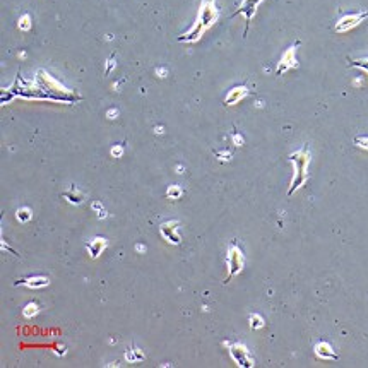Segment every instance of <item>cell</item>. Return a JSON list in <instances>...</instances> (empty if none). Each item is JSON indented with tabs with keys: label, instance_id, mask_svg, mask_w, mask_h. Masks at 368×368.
Instances as JSON below:
<instances>
[{
	"label": "cell",
	"instance_id": "obj_1",
	"mask_svg": "<svg viewBox=\"0 0 368 368\" xmlns=\"http://www.w3.org/2000/svg\"><path fill=\"white\" fill-rule=\"evenodd\" d=\"M218 9H216L214 0H202L201 9L197 12V19L194 23V26L187 31L185 34L178 36L180 43H196L202 38V34L212 26V24L218 21Z\"/></svg>",
	"mask_w": 368,
	"mask_h": 368
},
{
	"label": "cell",
	"instance_id": "obj_2",
	"mask_svg": "<svg viewBox=\"0 0 368 368\" xmlns=\"http://www.w3.org/2000/svg\"><path fill=\"white\" fill-rule=\"evenodd\" d=\"M290 160H291V163L295 165V176L290 185V190H288V196H291V194H295L298 189H301L306 180H308V175H306V167H308V161H310L308 147H301L300 151L293 153L290 156Z\"/></svg>",
	"mask_w": 368,
	"mask_h": 368
},
{
	"label": "cell",
	"instance_id": "obj_3",
	"mask_svg": "<svg viewBox=\"0 0 368 368\" xmlns=\"http://www.w3.org/2000/svg\"><path fill=\"white\" fill-rule=\"evenodd\" d=\"M226 266H228V276H226L225 283H230V279H233L234 276L243 270L245 266V257H243V252L240 250L236 243H233L232 247L228 248V259H226Z\"/></svg>",
	"mask_w": 368,
	"mask_h": 368
},
{
	"label": "cell",
	"instance_id": "obj_4",
	"mask_svg": "<svg viewBox=\"0 0 368 368\" xmlns=\"http://www.w3.org/2000/svg\"><path fill=\"white\" fill-rule=\"evenodd\" d=\"M225 346L228 348L230 356L236 362L238 367L241 368L254 367V358H252L250 351H248L245 344H241V342H225Z\"/></svg>",
	"mask_w": 368,
	"mask_h": 368
},
{
	"label": "cell",
	"instance_id": "obj_5",
	"mask_svg": "<svg viewBox=\"0 0 368 368\" xmlns=\"http://www.w3.org/2000/svg\"><path fill=\"white\" fill-rule=\"evenodd\" d=\"M262 0H243L240 5V9L236 10V12H233L232 19L236 16H245V31H243V38H247L248 34V28H250V23H252V17L255 16V12H257V7L261 5Z\"/></svg>",
	"mask_w": 368,
	"mask_h": 368
},
{
	"label": "cell",
	"instance_id": "obj_6",
	"mask_svg": "<svg viewBox=\"0 0 368 368\" xmlns=\"http://www.w3.org/2000/svg\"><path fill=\"white\" fill-rule=\"evenodd\" d=\"M178 225H180L178 221H167L160 226L161 236H163L168 243H171V245L182 243V238H180V234H178Z\"/></svg>",
	"mask_w": 368,
	"mask_h": 368
},
{
	"label": "cell",
	"instance_id": "obj_7",
	"mask_svg": "<svg viewBox=\"0 0 368 368\" xmlns=\"http://www.w3.org/2000/svg\"><path fill=\"white\" fill-rule=\"evenodd\" d=\"M365 17H368V12H360V14H349V16H344L337 21L335 24V31L337 33H344V31H349L351 28L358 26Z\"/></svg>",
	"mask_w": 368,
	"mask_h": 368
},
{
	"label": "cell",
	"instance_id": "obj_8",
	"mask_svg": "<svg viewBox=\"0 0 368 368\" xmlns=\"http://www.w3.org/2000/svg\"><path fill=\"white\" fill-rule=\"evenodd\" d=\"M298 43H295L291 48H288L286 52H284L283 59H281L279 66H277V75L284 74V72H288L290 68H297L298 67V62L297 59H295V50H297Z\"/></svg>",
	"mask_w": 368,
	"mask_h": 368
},
{
	"label": "cell",
	"instance_id": "obj_9",
	"mask_svg": "<svg viewBox=\"0 0 368 368\" xmlns=\"http://www.w3.org/2000/svg\"><path fill=\"white\" fill-rule=\"evenodd\" d=\"M106 245H108V241L104 240V238H95V240H91L89 243H86V248H88V252H89V257H93V259H96V257H100L101 255V252L106 248Z\"/></svg>",
	"mask_w": 368,
	"mask_h": 368
},
{
	"label": "cell",
	"instance_id": "obj_10",
	"mask_svg": "<svg viewBox=\"0 0 368 368\" xmlns=\"http://www.w3.org/2000/svg\"><path fill=\"white\" fill-rule=\"evenodd\" d=\"M17 284H24V286L31 288V290H38V288H45L50 284V279L48 277H38V276H33V277H24V279L21 281H16V286Z\"/></svg>",
	"mask_w": 368,
	"mask_h": 368
},
{
	"label": "cell",
	"instance_id": "obj_11",
	"mask_svg": "<svg viewBox=\"0 0 368 368\" xmlns=\"http://www.w3.org/2000/svg\"><path fill=\"white\" fill-rule=\"evenodd\" d=\"M247 95H248L247 88H243V86H238V88H234V89H232V91L228 93V96H226V100H225V104H236L238 101L243 98V96H247Z\"/></svg>",
	"mask_w": 368,
	"mask_h": 368
},
{
	"label": "cell",
	"instance_id": "obj_12",
	"mask_svg": "<svg viewBox=\"0 0 368 368\" xmlns=\"http://www.w3.org/2000/svg\"><path fill=\"white\" fill-rule=\"evenodd\" d=\"M315 351H317V356H320V358H326V360H329V358H337V356H335L334 353L331 351V346H329V344H326V342H320V344H317Z\"/></svg>",
	"mask_w": 368,
	"mask_h": 368
},
{
	"label": "cell",
	"instance_id": "obj_13",
	"mask_svg": "<svg viewBox=\"0 0 368 368\" xmlns=\"http://www.w3.org/2000/svg\"><path fill=\"white\" fill-rule=\"evenodd\" d=\"M64 197H66V199H67L68 202L75 204V205H81V204H82V199H84V196H82V194L79 192L77 189H70L68 192L64 194Z\"/></svg>",
	"mask_w": 368,
	"mask_h": 368
},
{
	"label": "cell",
	"instance_id": "obj_14",
	"mask_svg": "<svg viewBox=\"0 0 368 368\" xmlns=\"http://www.w3.org/2000/svg\"><path fill=\"white\" fill-rule=\"evenodd\" d=\"M182 196H183V190H182V187H178V185H171L167 192V197L171 201H178Z\"/></svg>",
	"mask_w": 368,
	"mask_h": 368
},
{
	"label": "cell",
	"instance_id": "obj_15",
	"mask_svg": "<svg viewBox=\"0 0 368 368\" xmlns=\"http://www.w3.org/2000/svg\"><path fill=\"white\" fill-rule=\"evenodd\" d=\"M16 216H17V219H19L21 223H28L31 219V209H28V207L17 209Z\"/></svg>",
	"mask_w": 368,
	"mask_h": 368
},
{
	"label": "cell",
	"instance_id": "obj_16",
	"mask_svg": "<svg viewBox=\"0 0 368 368\" xmlns=\"http://www.w3.org/2000/svg\"><path fill=\"white\" fill-rule=\"evenodd\" d=\"M36 313H38V305H36L34 301L28 303V305L24 306V317H34Z\"/></svg>",
	"mask_w": 368,
	"mask_h": 368
},
{
	"label": "cell",
	"instance_id": "obj_17",
	"mask_svg": "<svg viewBox=\"0 0 368 368\" xmlns=\"http://www.w3.org/2000/svg\"><path fill=\"white\" fill-rule=\"evenodd\" d=\"M349 66L351 67H358L362 70L368 72V59H360V60H349Z\"/></svg>",
	"mask_w": 368,
	"mask_h": 368
},
{
	"label": "cell",
	"instance_id": "obj_18",
	"mask_svg": "<svg viewBox=\"0 0 368 368\" xmlns=\"http://www.w3.org/2000/svg\"><path fill=\"white\" fill-rule=\"evenodd\" d=\"M135 351H137V348H134V355H132L131 349L125 353V358H127V362H140V360H144L142 353H135Z\"/></svg>",
	"mask_w": 368,
	"mask_h": 368
},
{
	"label": "cell",
	"instance_id": "obj_19",
	"mask_svg": "<svg viewBox=\"0 0 368 368\" xmlns=\"http://www.w3.org/2000/svg\"><path fill=\"white\" fill-rule=\"evenodd\" d=\"M264 326V320L261 315H250V327L252 329H261Z\"/></svg>",
	"mask_w": 368,
	"mask_h": 368
},
{
	"label": "cell",
	"instance_id": "obj_20",
	"mask_svg": "<svg viewBox=\"0 0 368 368\" xmlns=\"http://www.w3.org/2000/svg\"><path fill=\"white\" fill-rule=\"evenodd\" d=\"M30 26H31V21H30V16H23L19 19V30H23V31H28L30 30Z\"/></svg>",
	"mask_w": 368,
	"mask_h": 368
},
{
	"label": "cell",
	"instance_id": "obj_21",
	"mask_svg": "<svg viewBox=\"0 0 368 368\" xmlns=\"http://www.w3.org/2000/svg\"><path fill=\"white\" fill-rule=\"evenodd\" d=\"M91 207L98 211V218H104V216H106V211H104V209L101 207V204H100V202H93V205H91Z\"/></svg>",
	"mask_w": 368,
	"mask_h": 368
},
{
	"label": "cell",
	"instance_id": "obj_22",
	"mask_svg": "<svg viewBox=\"0 0 368 368\" xmlns=\"http://www.w3.org/2000/svg\"><path fill=\"white\" fill-rule=\"evenodd\" d=\"M356 144H358L360 147L368 149V137H358V139H356Z\"/></svg>",
	"mask_w": 368,
	"mask_h": 368
},
{
	"label": "cell",
	"instance_id": "obj_23",
	"mask_svg": "<svg viewBox=\"0 0 368 368\" xmlns=\"http://www.w3.org/2000/svg\"><path fill=\"white\" fill-rule=\"evenodd\" d=\"M122 153H124V147H120V146H115L113 149H111V156H115V158L122 156Z\"/></svg>",
	"mask_w": 368,
	"mask_h": 368
},
{
	"label": "cell",
	"instance_id": "obj_24",
	"mask_svg": "<svg viewBox=\"0 0 368 368\" xmlns=\"http://www.w3.org/2000/svg\"><path fill=\"white\" fill-rule=\"evenodd\" d=\"M113 68H115V60H113V59H111V60H110V62H108V68H106V74H110V72H111V70H113Z\"/></svg>",
	"mask_w": 368,
	"mask_h": 368
},
{
	"label": "cell",
	"instance_id": "obj_25",
	"mask_svg": "<svg viewBox=\"0 0 368 368\" xmlns=\"http://www.w3.org/2000/svg\"><path fill=\"white\" fill-rule=\"evenodd\" d=\"M234 142H236L238 146H241V144H243V139H241V137H238V135H234Z\"/></svg>",
	"mask_w": 368,
	"mask_h": 368
},
{
	"label": "cell",
	"instance_id": "obj_26",
	"mask_svg": "<svg viewBox=\"0 0 368 368\" xmlns=\"http://www.w3.org/2000/svg\"><path fill=\"white\" fill-rule=\"evenodd\" d=\"M158 75H167V70H165V68H158Z\"/></svg>",
	"mask_w": 368,
	"mask_h": 368
},
{
	"label": "cell",
	"instance_id": "obj_27",
	"mask_svg": "<svg viewBox=\"0 0 368 368\" xmlns=\"http://www.w3.org/2000/svg\"><path fill=\"white\" fill-rule=\"evenodd\" d=\"M108 117H111V118H113V117H117V110H110V113H108Z\"/></svg>",
	"mask_w": 368,
	"mask_h": 368
}]
</instances>
